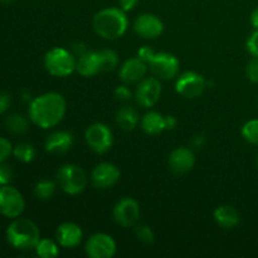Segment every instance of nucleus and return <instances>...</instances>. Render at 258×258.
Instances as JSON below:
<instances>
[{"mask_svg": "<svg viewBox=\"0 0 258 258\" xmlns=\"http://www.w3.org/2000/svg\"><path fill=\"white\" fill-rule=\"evenodd\" d=\"M67 102L58 92H45L34 97L29 103V120L40 128L55 127L64 118Z\"/></svg>", "mask_w": 258, "mask_h": 258, "instance_id": "nucleus-1", "label": "nucleus"}, {"mask_svg": "<svg viewBox=\"0 0 258 258\" xmlns=\"http://www.w3.org/2000/svg\"><path fill=\"white\" fill-rule=\"evenodd\" d=\"M96 34L106 40H115L122 37L128 28V19L121 8H105L97 12L92 20Z\"/></svg>", "mask_w": 258, "mask_h": 258, "instance_id": "nucleus-2", "label": "nucleus"}, {"mask_svg": "<svg viewBox=\"0 0 258 258\" xmlns=\"http://www.w3.org/2000/svg\"><path fill=\"white\" fill-rule=\"evenodd\" d=\"M7 239L13 248L28 251L35 248L40 239V232L34 222L18 217L8 226Z\"/></svg>", "mask_w": 258, "mask_h": 258, "instance_id": "nucleus-3", "label": "nucleus"}, {"mask_svg": "<svg viewBox=\"0 0 258 258\" xmlns=\"http://www.w3.org/2000/svg\"><path fill=\"white\" fill-rule=\"evenodd\" d=\"M77 57L70 49L54 47L44 55V67L53 77H68L76 71Z\"/></svg>", "mask_w": 258, "mask_h": 258, "instance_id": "nucleus-4", "label": "nucleus"}, {"mask_svg": "<svg viewBox=\"0 0 258 258\" xmlns=\"http://www.w3.org/2000/svg\"><path fill=\"white\" fill-rule=\"evenodd\" d=\"M58 186L68 196H78L86 189L88 183L87 175L81 166L76 164H64L55 175Z\"/></svg>", "mask_w": 258, "mask_h": 258, "instance_id": "nucleus-5", "label": "nucleus"}, {"mask_svg": "<svg viewBox=\"0 0 258 258\" xmlns=\"http://www.w3.org/2000/svg\"><path fill=\"white\" fill-rule=\"evenodd\" d=\"M149 70L158 80L169 81L178 77L180 70V62L174 54L168 52H155L150 62L148 63Z\"/></svg>", "mask_w": 258, "mask_h": 258, "instance_id": "nucleus-6", "label": "nucleus"}, {"mask_svg": "<svg viewBox=\"0 0 258 258\" xmlns=\"http://www.w3.org/2000/svg\"><path fill=\"white\" fill-rule=\"evenodd\" d=\"M85 140L93 153L105 154L112 148L113 134L106 123L95 122L86 128Z\"/></svg>", "mask_w": 258, "mask_h": 258, "instance_id": "nucleus-7", "label": "nucleus"}, {"mask_svg": "<svg viewBox=\"0 0 258 258\" xmlns=\"http://www.w3.org/2000/svg\"><path fill=\"white\" fill-rule=\"evenodd\" d=\"M25 209V201L22 193L13 185L0 188V214L7 218L14 219L23 214Z\"/></svg>", "mask_w": 258, "mask_h": 258, "instance_id": "nucleus-8", "label": "nucleus"}, {"mask_svg": "<svg viewBox=\"0 0 258 258\" xmlns=\"http://www.w3.org/2000/svg\"><path fill=\"white\" fill-rule=\"evenodd\" d=\"M207 88V81L199 73L188 71L178 75L175 81V91L178 95L185 98H197Z\"/></svg>", "mask_w": 258, "mask_h": 258, "instance_id": "nucleus-9", "label": "nucleus"}, {"mask_svg": "<svg viewBox=\"0 0 258 258\" xmlns=\"http://www.w3.org/2000/svg\"><path fill=\"white\" fill-rule=\"evenodd\" d=\"M85 251L90 258H112L117 251V246L110 234L95 233L86 242Z\"/></svg>", "mask_w": 258, "mask_h": 258, "instance_id": "nucleus-10", "label": "nucleus"}, {"mask_svg": "<svg viewBox=\"0 0 258 258\" xmlns=\"http://www.w3.org/2000/svg\"><path fill=\"white\" fill-rule=\"evenodd\" d=\"M161 96V83L156 77H145L138 83L135 100L141 107L150 108L159 102Z\"/></svg>", "mask_w": 258, "mask_h": 258, "instance_id": "nucleus-11", "label": "nucleus"}, {"mask_svg": "<svg viewBox=\"0 0 258 258\" xmlns=\"http://www.w3.org/2000/svg\"><path fill=\"white\" fill-rule=\"evenodd\" d=\"M140 218V206L131 197H123L113 207V219L118 226L128 228L138 223Z\"/></svg>", "mask_w": 258, "mask_h": 258, "instance_id": "nucleus-12", "label": "nucleus"}, {"mask_svg": "<svg viewBox=\"0 0 258 258\" xmlns=\"http://www.w3.org/2000/svg\"><path fill=\"white\" fill-rule=\"evenodd\" d=\"M134 30L144 39H156L164 32V23L158 15L143 13L134 22Z\"/></svg>", "mask_w": 258, "mask_h": 258, "instance_id": "nucleus-13", "label": "nucleus"}, {"mask_svg": "<svg viewBox=\"0 0 258 258\" xmlns=\"http://www.w3.org/2000/svg\"><path fill=\"white\" fill-rule=\"evenodd\" d=\"M121 171L117 165L112 163H100L91 173V181L97 189L112 188L120 180Z\"/></svg>", "mask_w": 258, "mask_h": 258, "instance_id": "nucleus-14", "label": "nucleus"}, {"mask_svg": "<svg viewBox=\"0 0 258 258\" xmlns=\"http://www.w3.org/2000/svg\"><path fill=\"white\" fill-rule=\"evenodd\" d=\"M169 169L175 174H185L194 168L196 155L191 149L186 146H179L169 154Z\"/></svg>", "mask_w": 258, "mask_h": 258, "instance_id": "nucleus-15", "label": "nucleus"}, {"mask_svg": "<svg viewBox=\"0 0 258 258\" xmlns=\"http://www.w3.org/2000/svg\"><path fill=\"white\" fill-rule=\"evenodd\" d=\"M148 70V64L136 55V57L128 58L121 64L120 71H118V77L126 85L139 83L143 78H145Z\"/></svg>", "mask_w": 258, "mask_h": 258, "instance_id": "nucleus-16", "label": "nucleus"}, {"mask_svg": "<svg viewBox=\"0 0 258 258\" xmlns=\"http://www.w3.org/2000/svg\"><path fill=\"white\" fill-rule=\"evenodd\" d=\"M55 238L60 247L64 248H75L80 246L83 238L82 228L73 222H64L59 224L55 231Z\"/></svg>", "mask_w": 258, "mask_h": 258, "instance_id": "nucleus-17", "label": "nucleus"}, {"mask_svg": "<svg viewBox=\"0 0 258 258\" xmlns=\"http://www.w3.org/2000/svg\"><path fill=\"white\" fill-rule=\"evenodd\" d=\"M75 143V136L68 131H53L44 141V149L52 155H63L68 153Z\"/></svg>", "mask_w": 258, "mask_h": 258, "instance_id": "nucleus-18", "label": "nucleus"}, {"mask_svg": "<svg viewBox=\"0 0 258 258\" xmlns=\"http://www.w3.org/2000/svg\"><path fill=\"white\" fill-rule=\"evenodd\" d=\"M76 71L82 77H93L97 73L102 72L98 50H87L85 54L77 58Z\"/></svg>", "mask_w": 258, "mask_h": 258, "instance_id": "nucleus-19", "label": "nucleus"}, {"mask_svg": "<svg viewBox=\"0 0 258 258\" xmlns=\"http://www.w3.org/2000/svg\"><path fill=\"white\" fill-rule=\"evenodd\" d=\"M214 221L222 228L232 229L238 226L241 217H239L236 208H233L232 206L223 204V206H219L214 211Z\"/></svg>", "mask_w": 258, "mask_h": 258, "instance_id": "nucleus-20", "label": "nucleus"}, {"mask_svg": "<svg viewBox=\"0 0 258 258\" xmlns=\"http://www.w3.org/2000/svg\"><path fill=\"white\" fill-rule=\"evenodd\" d=\"M141 128L148 135H159L166 130L165 116L156 111H150V112L145 113L144 117L141 118Z\"/></svg>", "mask_w": 258, "mask_h": 258, "instance_id": "nucleus-21", "label": "nucleus"}, {"mask_svg": "<svg viewBox=\"0 0 258 258\" xmlns=\"http://www.w3.org/2000/svg\"><path fill=\"white\" fill-rule=\"evenodd\" d=\"M116 123L123 131H133L138 126L140 117L138 111L131 106H122L118 108L115 116Z\"/></svg>", "mask_w": 258, "mask_h": 258, "instance_id": "nucleus-22", "label": "nucleus"}, {"mask_svg": "<svg viewBox=\"0 0 258 258\" xmlns=\"http://www.w3.org/2000/svg\"><path fill=\"white\" fill-rule=\"evenodd\" d=\"M5 126L14 135H24L29 130V120L22 113H12L5 120Z\"/></svg>", "mask_w": 258, "mask_h": 258, "instance_id": "nucleus-23", "label": "nucleus"}, {"mask_svg": "<svg viewBox=\"0 0 258 258\" xmlns=\"http://www.w3.org/2000/svg\"><path fill=\"white\" fill-rule=\"evenodd\" d=\"M58 242L49 238H42L35 246V253L40 258H55L59 254V246Z\"/></svg>", "mask_w": 258, "mask_h": 258, "instance_id": "nucleus-24", "label": "nucleus"}, {"mask_svg": "<svg viewBox=\"0 0 258 258\" xmlns=\"http://www.w3.org/2000/svg\"><path fill=\"white\" fill-rule=\"evenodd\" d=\"M57 181L49 180V179H44V180L38 181L34 185V196L37 197L39 201H49L53 198L57 190Z\"/></svg>", "mask_w": 258, "mask_h": 258, "instance_id": "nucleus-25", "label": "nucleus"}, {"mask_svg": "<svg viewBox=\"0 0 258 258\" xmlns=\"http://www.w3.org/2000/svg\"><path fill=\"white\" fill-rule=\"evenodd\" d=\"M13 155L15 156V159L22 163L28 164L32 163L34 160L35 155H37V151L35 148L29 143H20L13 149Z\"/></svg>", "mask_w": 258, "mask_h": 258, "instance_id": "nucleus-26", "label": "nucleus"}, {"mask_svg": "<svg viewBox=\"0 0 258 258\" xmlns=\"http://www.w3.org/2000/svg\"><path fill=\"white\" fill-rule=\"evenodd\" d=\"M101 60V70L102 72L113 71L118 66V54L112 49H101L98 50Z\"/></svg>", "mask_w": 258, "mask_h": 258, "instance_id": "nucleus-27", "label": "nucleus"}, {"mask_svg": "<svg viewBox=\"0 0 258 258\" xmlns=\"http://www.w3.org/2000/svg\"><path fill=\"white\" fill-rule=\"evenodd\" d=\"M242 136L247 143L258 145V118L247 121L242 127Z\"/></svg>", "mask_w": 258, "mask_h": 258, "instance_id": "nucleus-28", "label": "nucleus"}, {"mask_svg": "<svg viewBox=\"0 0 258 258\" xmlns=\"http://www.w3.org/2000/svg\"><path fill=\"white\" fill-rule=\"evenodd\" d=\"M135 236L138 241L143 242L145 244H151L155 239V234H154L153 229L148 226H139L135 229Z\"/></svg>", "mask_w": 258, "mask_h": 258, "instance_id": "nucleus-29", "label": "nucleus"}, {"mask_svg": "<svg viewBox=\"0 0 258 258\" xmlns=\"http://www.w3.org/2000/svg\"><path fill=\"white\" fill-rule=\"evenodd\" d=\"M246 76L252 83H258V57H252L247 63Z\"/></svg>", "mask_w": 258, "mask_h": 258, "instance_id": "nucleus-30", "label": "nucleus"}, {"mask_svg": "<svg viewBox=\"0 0 258 258\" xmlns=\"http://www.w3.org/2000/svg\"><path fill=\"white\" fill-rule=\"evenodd\" d=\"M13 145L8 139L0 138V164L8 160L10 155L13 154Z\"/></svg>", "mask_w": 258, "mask_h": 258, "instance_id": "nucleus-31", "label": "nucleus"}, {"mask_svg": "<svg viewBox=\"0 0 258 258\" xmlns=\"http://www.w3.org/2000/svg\"><path fill=\"white\" fill-rule=\"evenodd\" d=\"M246 48L252 57H258V30L254 29L252 34L247 38Z\"/></svg>", "mask_w": 258, "mask_h": 258, "instance_id": "nucleus-32", "label": "nucleus"}, {"mask_svg": "<svg viewBox=\"0 0 258 258\" xmlns=\"http://www.w3.org/2000/svg\"><path fill=\"white\" fill-rule=\"evenodd\" d=\"M115 97L116 100L120 101V102H127L133 97V92H131L130 88L127 87V85H121L118 87H116L115 90Z\"/></svg>", "mask_w": 258, "mask_h": 258, "instance_id": "nucleus-33", "label": "nucleus"}, {"mask_svg": "<svg viewBox=\"0 0 258 258\" xmlns=\"http://www.w3.org/2000/svg\"><path fill=\"white\" fill-rule=\"evenodd\" d=\"M13 179V171L12 169L4 163L0 164V188L8 185Z\"/></svg>", "mask_w": 258, "mask_h": 258, "instance_id": "nucleus-34", "label": "nucleus"}, {"mask_svg": "<svg viewBox=\"0 0 258 258\" xmlns=\"http://www.w3.org/2000/svg\"><path fill=\"white\" fill-rule=\"evenodd\" d=\"M154 54H155V50L151 47H149V45H144V47H141L140 49L138 50V57L140 58L141 60H144L146 64L150 62V59L153 58Z\"/></svg>", "mask_w": 258, "mask_h": 258, "instance_id": "nucleus-35", "label": "nucleus"}, {"mask_svg": "<svg viewBox=\"0 0 258 258\" xmlns=\"http://www.w3.org/2000/svg\"><path fill=\"white\" fill-rule=\"evenodd\" d=\"M10 103H12V98H10L9 93L0 91V115L7 112L8 108L10 107Z\"/></svg>", "mask_w": 258, "mask_h": 258, "instance_id": "nucleus-36", "label": "nucleus"}, {"mask_svg": "<svg viewBox=\"0 0 258 258\" xmlns=\"http://www.w3.org/2000/svg\"><path fill=\"white\" fill-rule=\"evenodd\" d=\"M87 45L85 44V43H82V42H77V43H75V44L72 45V49H71V52L73 53V54L76 55V57H80V55H82V54H85L86 52H87Z\"/></svg>", "mask_w": 258, "mask_h": 258, "instance_id": "nucleus-37", "label": "nucleus"}, {"mask_svg": "<svg viewBox=\"0 0 258 258\" xmlns=\"http://www.w3.org/2000/svg\"><path fill=\"white\" fill-rule=\"evenodd\" d=\"M118 3H120L121 9L125 12H130L139 4V0H118Z\"/></svg>", "mask_w": 258, "mask_h": 258, "instance_id": "nucleus-38", "label": "nucleus"}, {"mask_svg": "<svg viewBox=\"0 0 258 258\" xmlns=\"http://www.w3.org/2000/svg\"><path fill=\"white\" fill-rule=\"evenodd\" d=\"M176 123H178V121H176V118L174 116H165L166 130H173V128H175Z\"/></svg>", "mask_w": 258, "mask_h": 258, "instance_id": "nucleus-39", "label": "nucleus"}, {"mask_svg": "<svg viewBox=\"0 0 258 258\" xmlns=\"http://www.w3.org/2000/svg\"><path fill=\"white\" fill-rule=\"evenodd\" d=\"M249 22H251L252 27H253L254 29L258 30V7L253 10V12L251 13V17H249Z\"/></svg>", "mask_w": 258, "mask_h": 258, "instance_id": "nucleus-40", "label": "nucleus"}, {"mask_svg": "<svg viewBox=\"0 0 258 258\" xmlns=\"http://www.w3.org/2000/svg\"><path fill=\"white\" fill-rule=\"evenodd\" d=\"M191 144H193L196 148H202V146L206 144V138H204V136H202V135L196 136V138L193 139V141H191Z\"/></svg>", "mask_w": 258, "mask_h": 258, "instance_id": "nucleus-41", "label": "nucleus"}, {"mask_svg": "<svg viewBox=\"0 0 258 258\" xmlns=\"http://www.w3.org/2000/svg\"><path fill=\"white\" fill-rule=\"evenodd\" d=\"M0 2H3V3H12L13 0H0Z\"/></svg>", "mask_w": 258, "mask_h": 258, "instance_id": "nucleus-42", "label": "nucleus"}, {"mask_svg": "<svg viewBox=\"0 0 258 258\" xmlns=\"http://www.w3.org/2000/svg\"><path fill=\"white\" fill-rule=\"evenodd\" d=\"M257 168H258V158H257Z\"/></svg>", "mask_w": 258, "mask_h": 258, "instance_id": "nucleus-43", "label": "nucleus"}]
</instances>
